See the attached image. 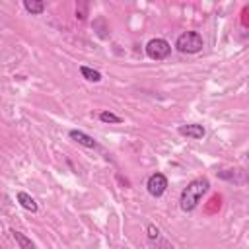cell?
<instances>
[{
  "mask_svg": "<svg viewBox=\"0 0 249 249\" xmlns=\"http://www.w3.org/2000/svg\"><path fill=\"white\" fill-rule=\"evenodd\" d=\"M16 200L19 202V206L21 208H25V210H29V212H39V204L35 202V198L29 195V193H25V191H18L16 193Z\"/></svg>",
  "mask_w": 249,
  "mask_h": 249,
  "instance_id": "cell-7",
  "label": "cell"
},
{
  "mask_svg": "<svg viewBox=\"0 0 249 249\" xmlns=\"http://www.w3.org/2000/svg\"><path fill=\"white\" fill-rule=\"evenodd\" d=\"M146 54L152 60H163L171 54V45L161 37H154L146 43Z\"/></svg>",
  "mask_w": 249,
  "mask_h": 249,
  "instance_id": "cell-3",
  "label": "cell"
},
{
  "mask_svg": "<svg viewBox=\"0 0 249 249\" xmlns=\"http://www.w3.org/2000/svg\"><path fill=\"white\" fill-rule=\"evenodd\" d=\"M146 231H148V239H150V241H156V239L160 237V230H158L154 224H148Z\"/></svg>",
  "mask_w": 249,
  "mask_h": 249,
  "instance_id": "cell-13",
  "label": "cell"
},
{
  "mask_svg": "<svg viewBox=\"0 0 249 249\" xmlns=\"http://www.w3.org/2000/svg\"><path fill=\"white\" fill-rule=\"evenodd\" d=\"M146 191L150 193V196L154 198H160L165 191H167V177L161 173V171H156L148 177L146 181Z\"/></svg>",
  "mask_w": 249,
  "mask_h": 249,
  "instance_id": "cell-4",
  "label": "cell"
},
{
  "mask_svg": "<svg viewBox=\"0 0 249 249\" xmlns=\"http://www.w3.org/2000/svg\"><path fill=\"white\" fill-rule=\"evenodd\" d=\"M68 136H70V140H74V142H78L80 146H84V148H89V150H99V144H97V140H93L89 134H86L84 130H78V128H72L70 132H68Z\"/></svg>",
  "mask_w": 249,
  "mask_h": 249,
  "instance_id": "cell-6",
  "label": "cell"
},
{
  "mask_svg": "<svg viewBox=\"0 0 249 249\" xmlns=\"http://www.w3.org/2000/svg\"><path fill=\"white\" fill-rule=\"evenodd\" d=\"M99 121L101 123H107V124H119V123H123V119L119 115L111 113V111H101L99 113Z\"/></svg>",
  "mask_w": 249,
  "mask_h": 249,
  "instance_id": "cell-11",
  "label": "cell"
},
{
  "mask_svg": "<svg viewBox=\"0 0 249 249\" xmlns=\"http://www.w3.org/2000/svg\"><path fill=\"white\" fill-rule=\"evenodd\" d=\"M80 74H82V78H84V80L93 82V84H99V82L103 80V76H101V72H99V70L89 68V66H86V64H82V66H80Z\"/></svg>",
  "mask_w": 249,
  "mask_h": 249,
  "instance_id": "cell-8",
  "label": "cell"
},
{
  "mask_svg": "<svg viewBox=\"0 0 249 249\" xmlns=\"http://www.w3.org/2000/svg\"><path fill=\"white\" fill-rule=\"evenodd\" d=\"M23 8L31 16H39L45 12V2L43 0H23Z\"/></svg>",
  "mask_w": 249,
  "mask_h": 249,
  "instance_id": "cell-10",
  "label": "cell"
},
{
  "mask_svg": "<svg viewBox=\"0 0 249 249\" xmlns=\"http://www.w3.org/2000/svg\"><path fill=\"white\" fill-rule=\"evenodd\" d=\"M10 233H12V237H14V241L18 243L19 249H35V243H33L25 233H21V231H18V230H10Z\"/></svg>",
  "mask_w": 249,
  "mask_h": 249,
  "instance_id": "cell-9",
  "label": "cell"
},
{
  "mask_svg": "<svg viewBox=\"0 0 249 249\" xmlns=\"http://www.w3.org/2000/svg\"><path fill=\"white\" fill-rule=\"evenodd\" d=\"M177 132H179L181 136H187V138H191V140H202V138L206 136V128H204L202 124H198V123L181 124V126L177 128Z\"/></svg>",
  "mask_w": 249,
  "mask_h": 249,
  "instance_id": "cell-5",
  "label": "cell"
},
{
  "mask_svg": "<svg viewBox=\"0 0 249 249\" xmlns=\"http://www.w3.org/2000/svg\"><path fill=\"white\" fill-rule=\"evenodd\" d=\"M208 189H210V181L206 177H196V179L189 181L187 187H183V191L179 195V208L183 212H193L200 204V200L208 193Z\"/></svg>",
  "mask_w": 249,
  "mask_h": 249,
  "instance_id": "cell-1",
  "label": "cell"
},
{
  "mask_svg": "<svg viewBox=\"0 0 249 249\" xmlns=\"http://www.w3.org/2000/svg\"><path fill=\"white\" fill-rule=\"evenodd\" d=\"M204 47V39L198 31H183L175 39V49L183 54H196Z\"/></svg>",
  "mask_w": 249,
  "mask_h": 249,
  "instance_id": "cell-2",
  "label": "cell"
},
{
  "mask_svg": "<svg viewBox=\"0 0 249 249\" xmlns=\"http://www.w3.org/2000/svg\"><path fill=\"white\" fill-rule=\"evenodd\" d=\"M88 10H89V4H88V2H78V4H76V18H78L80 21H84V19L88 18Z\"/></svg>",
  "mask_w": 249,
  "mask_h": 249,
  "instance_id": "cell-12",
  "label": "cell"
}]
</instances>
